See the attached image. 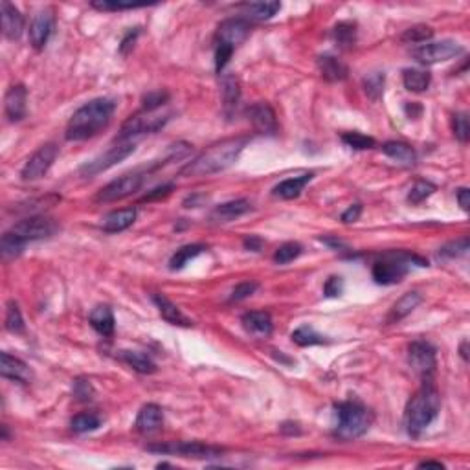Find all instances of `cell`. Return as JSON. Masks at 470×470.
<instances>
[{"label": "cell", "mask_w": 470, "mask_h": 470, "mask_svg": "<svg viewBox=\"0 0 470 470\" xmlns=\"http://www.w3.org/2000/svg\"><path fill=\"white\" fill-rule=\"evenodd\" d=\"M206 250L204 245H186V247L179 248L177 252L169 259V269L171 270H182L186 265L190 263L191 259H195L197 256H201Z\"/></svg>", "instance_id": "836d02e7"}, {"label": "cell", "mask_w": 470, "mask_h": 470, "mask_svg": "<svg viewBox=\"0 0 470 470\" xmlns=\"http://www.w3.org/2000/svg\"><path fill=\"white\" fill-rule=\"evenodd\" d=\"M384 81H386V76L384 72H373L370 76H366L364 81H362V87H364L366 94L368 98L373 101H377L384 92Z\"/></svg>", "instance_id": "ab89813d"}, {"label": "cell", "mask_w": 470, "mask_h": 470, "mask_svg": "<svg viewBox=\"0 0 470 470\" xmlns=\"http://www.w3.org/2000/svg\"><path fill=\"white\" fill-rule=\"evenodd\" d=\"M26 103H28V90L24 85H13L4 96V114L12 122L17 124L26 116Z\"/></svg>", "instance_id": "9a60e30c"}, {"label": "cell", "mask_w": 470, "mask_h": 470, "mask_svg": "<svg viewBox=\"0 0 470 470\" xmlns=\"http://www.w3.org/2000/svg\"><path fill=\"white\" fill-rule=\"evenodd\" d=\"M318 68L322 78L325 81L336 83V81H344L349 74V68L344 61H340L335 56H320L318 57Z\"/></svg>", "instance_id": "484cf974"}, {"label": "cell", "mask_w": 470, "mask_h": 470, "mask_svg": "<svg viewBox=\"0 0 470 470\" xmlns=\"http://www.w3.org/2000/svg\"><path fill=\"white\" fill-rule=\"evenodd\" d=\"M322 241H324L325 245H329L331 248H335V250L336 248L344 247V243H342L340 239H329V237H322Z\"/></svg>", "instance_id": "91938a15"}, {"label": "cell", "mask_w": 470, "mask_h": 470, "mask_svg": "<svg viewBox=\"0 0 470 470\" xmlns=\"http://www.w3.org/2000/svg\"><path fill=\"white\" fill-rule=\"evenodd\" d=\"M423 302V296L419 292H406L401 300H397V303L390 309V314H388L386 322L388 324H395V322H401L403 318H406L408 314H412L414 309H417Z\"/></svg>", "instance_id": "83f0119b"}, {"label": "cell", "mask_w": 470, "mask_h": 470, "mask_svg": "<svg viewBox=\"0 0 470 470\" xmlns=\"http://www.w3.org/2000/svg\"><path fill=\"white\" fill-rule=\"evenodd\" d=\"M2 32L10 41H17L24 32V15L12 2H2Z\"/></svg>", "instance_id": "7402d4cb"}, {"label": "cell", "mask_w": 470, "mask_h": 470, "mask_svg": "<svg viewBox=\"0 0 470 470\" xmlns=\"http://www.w3.org/2000/svg\"><path fill=\"white\" fill-rule=\"evenodd\" d=\"M120 359L124 360L127 366H131L135 371L142 373V375H151V373L157 371V364L153 362L151 357H147L146 352L120 351Z\"/></svg>", "instance_id": "1f68e13d"}, {"label": "cell", "mask_w": 470, "mask_h": 470, "mask_svg": "<svg viewBox=\"0 0 470 470\" xmlns=\"http://www.w3.org/2000/svg\"><path fill=\"white\" fill-rule=\"evenodd\" d=\"M248 142H250L248 136H235V138L217 142L212 147H208L206 151H202L180 173L184 177H208V175L221 173L239 158Z\"/></svg>", "instance_id": "7a4b0ae2"}, {"label": "cell", "mask_w": 470, "mask_h": 470, "mask_svg": "<svg viewBox=\"0 0 470 470\" xmlns=\"http://www.w3.org/2000/svg\"><path fill=\"white\" fill-rule=\"evenodd\" d=\"M52 32H54V13L52 10H43L35 15L30 24V45L34 46L35 50L45 48Z\"/></svg>", "instance_id": "e0dca14e"}, {"label": "cell", "mask_w": 470, "mask_h": 470, "mask_svg": "<svg viewBox=\"0 0 470 470\" xmlns=\"http://www.w3.org/2000/svg\"><path fill=\"white\" fill-rule=\"evenodd\" d=\"M153 303L157 305L158 313L162 314V318L166 320L168 324L180 325V327H190V325H193L191 324V320L188 318V316H184L182 311H180L169 298L164 296V294H155V296H153Z\"/></svg>", "instance_id": "cb8c5ba5"}, {"label": "cell", "mask_w": 470, "mask_h": 470, "mask_svg": "<svg viewBox=\"0 0 470 470\" xmlns=\"http://www.w3.org/2000/svg\"><path fill=\"white\" fill-rule=\"evenodd\" d=\"M0 373L4 379L21 382V384H30L34 381V371L30 370V366L10 352L0 355Z\"/></svg>", "instance_id": "ac0fdd59"}, {"label": "cell", "mask_w": 470, "mask_h": 470, "mask_svg": "<svg viewBox=\"0 0 470 470\" xmlns=\"http://www.w3.org/2000/svg\"><path fill=\"white\" fill-rule=\"evenodd\" d=\"M138 34H140V28L131 30L129 34L125 35V39L122 41V45H120V52H122V54H127V50H129V48H133V46H135L136 37H138Z\"/></svg>", "instance_id": "11a10c76"}, {"label": "cell", "mask_w": 470, "mask_h": 470, "mask_svg": "<svg viewBox=\"0 0 470 470\" xmlns=\"http://www.w3.org/2000/svg\"><path fill=\"white\" fill-rule=\"evenodd\" d=\"M432 35H434V30L430 26L419 24V26L406 30L403 35V41L404 43H412V45H421V43H426L428 39H432Z\"/></svg>", "instance_id": "f6af8a7d"}, {"label": "cell", "mask_w": 470, "mask_h": 470, "mask_svg": "<svg viewBox=\"0 0 470 470\" xmlns=\"http://www.w3.org/2000/svg\"><path fill=\"white\" fill-rule=\"evenodd\" d=\"M10 232L28 245L32 241H41V239L52 237L57 232V223L54 219L45 217V215H32V217H26L13 224Z\"/></svg>", "instance_id": "52a82bcc"}, {"label": "cell", "mask_w": 470, "mask_h": 470, "mask_svg": "<svg viewBox=\"0 0 470 470\" xmlns=\"http://www.w3.org/2000/svg\"><path fill=\"white\" fill-rule=\"evenodd\" d=\"M467 346H469V342L465 340L463 344H461V357H463L465 362H467V360H469V355H467Z\"/></svg>", "instance_id": "be15d7a7"}, {"label": "cell", "mask_w": 470, "mask_h": 470, "mask_svg": "<svg viewBox=\"0 0 470 470\" xmlns=\"http://www.w3.org/2000/svg\"><path fill=\"white\" fill-rule=\"evenodd\" d=\"M74 397L81 401V403H89L94 397V388L90 384V381H85V379H78L74 382Z\"/></svg>", "instance_id": "f907efd6"}, {"label": "cell", "mask_w": 470, "mask_h": 470, "mask_svg": "<svg viewBox=\"0 0 470 470\" xmlns=\"http://www.w3.org/2000/svg\"><path fill=\"white\" fill-rule=\"evenodd\" d=\"M59 157V147L56 144H45L41 146L37 151L28 158V162L24 164V168L21 169V177L23 180H39L43 179L50 168L56 162V158Z\"/></svg>", "instance_id": "4fadbf2b"}, {"label": "cell", "mask_w": 470, "mask_h": 470, "mask_svg": "<svg viewBox=\"0 0 470 470\" xmlns=\"http://www.w3.org/2000/svg\"><path fill=\"white\" fill-rule=\"evenodd\" d=\"M360 215H362V204H352V206H349L346 212L342 213V223H357Z\"/></svg>", "instance_id": "db71d44e"}, {"label": "cell", "mask_w": 470, "mask_h": 470, "mask_svg": "<svg viewBox=\"0 0 470 470\" xmlns=\"http://www.w3.org/2000/svg\"><path fill=\"white\" fill-rule=\"evenodd\" d=\"M454 135L461 144H467L470 136V125H469V114L467 112H458L454 116Z\"/></svg>", "instance_id": "7dc6e473"}, {"label": "cell", "mask_w": 470, "mask_h": 470, "mask_svg": "<svg viewBox=\"0 0 470 470\" xmlns=\"http://www.w3.org/2000/svg\"><path fill=\"white\" fill-rule=\"evenodd\" d=\"M258 291V283L256 281H243L239 285H235V289L232 291V296H230V302H243Z\"/></svg>", "instance_id": "681fc988"}, {"label": "cell", "mask_w": 470, "mask_h": 470, "mask_svg": "<svg viewBox=\"0 0 470 470\" xmlns=\"http://www.w3.org/2000/svg\"><path fill=\"white\" fill-rule=\"evenodd\" d=\"M146 180V175L138 173H127L120 179L112 180L111 184H107L105 188H101L96 195V202H116L127 197L135 195L136 191L140 190Z\"/></svg>", "instance_id": "8fae6325"}, {"label": "cell", "mask_w": 470, "mask_h": 470, "mask_svg": "<svg viewBox=\"0 0 470 470\" xmlns=\"http://www.w3.org/2000/svg\"><path fill=\"white\" fill-rule=\"evenodd\" d=\"M382 153L390 157L392 160L404 164V166H414L417 162V153L412 146L404 144V142H386L382 146Z\"/></svg>", "instance_id": "f1b7e54d"}, {"label": "cell", "mask_w": 470, "mask_h": 470, "mask_svg": "<svg viewBox=\"0 0 470 470\" xmlns=\"http://www.w3.org/2000/svg\"><path fill=\"white\" fill-rule=\"evenodd\" d=\"M463 54V46L456 41H439V43H426L412 50V56L421 65H437L448 61Z\"/></svg>", "instance_id": "9c48e42d"}, {"label": "cell", "mask_w": 470, "mask_h": 470, "mask_svg": "<svg viewBox=\"0 0 470 470\" xmlns=\"http://www.w3.org/2000/svg\"><path fill=\"white\" fill-rule=\"evenodd\" d=\"M90 6L98 10V12H125V10H140V8H146V4H124V2H92Z\"/></svg>", "instance_id": "c3c4849f"}, {"label": "cell", "mask_w": 470, "mask_h": 470, "mask_svg": "<svg viewBox=\"0 0 470 470\" xmlns=\"http://www.w3.org/2000/svg\"><path fill=\"white\" fill-rule=\"evenodd\" d=\"M116 111V101L111 98H96L79 107L68 120L67 140L85 142L98 136L103 129L109 127L112 116Z\"/></svg>", "instance_id": "6da1fadb"}, {"label": "cell", "mask_w": 470, "mask_h": 470, "mask_svg": "<svg viewBox=\"0 0 470 470\" xmlns=\"http://www.w3.org/2000/svg\"><path fill=\"white\" fill-rule=\"evenodd\" d=\"M302 252H303V247L300 245V243H294V241L285 243V245H281V247L276 250L274 261L278 265H289L291 261L300 258Z\"/></svg>", "instance_id": "60d3db41"}, {"label": "cell", "mask_w": 470, "mask_h": 470, "mask_svg": "<svg viewBox=\"0 0 470 470\" xmlns=\"http://www.w3.org/2000/svg\"><path fill=\"white\" fill-rule=\"evenodd\" d=\"M467 252H469V237L465 235V237H461V239H458V241L448 243V245H445L443 248H439V258L456 259V258L465 256Z\"/></svg>", "instance_id": "b9f144b4"}, {"label": "cell", "mask_w": 470, "mask_h": 470, "mask_svg": "<svg viewBox=\"0 0 470 470\" xmlns=\"http://www.w3.org/2000/svg\"><path fill=\"white\" fill-rule=\"evenodd\" d=\"M241 100V89H239V81L235 76H224L223 78V107L224 114L232 116L239 105Z\"/></svg>", "instance_id": "f546056e"}, {"label": "cell", "mask_w": 470, "mask_h": 470, "mask_svg": "<svg viewBox=\"0 0 470 470\" xmlns=\"http://www.w3.org/2000/svg\"><path fill=\"white\" fill-rule=\"evenodd\" d=\"M168 101V92H164V90H155V92H149L147 96H144V100H142V111H158V109H162V105H166Z\"/></svg>", "instance_id": "bcb514c9"}, {"label": "cell", "mask_w": 470, "mask_h": 470, "mask_svg": "<svg viewBox=\"0 0 470 470\" xmlns=\"http://www.w3.org/2000/svg\"><path fill=\"white\" fill-rule=\"evenodd\" d=\"M248 120L252 122L254 129L261 135H276V131H278L274 109L265 101H258L248 109Z\"/></svg>", "instance_id": "2e32d148"}, {"label": "cell", "mask_w": 470, "mask_h": 470, "mask_svg": "<svg viewBox=\"0 0 470 470\" xmlns=\"http://www.w3.org/2000/svg\"><path fill=\"white\" fill-rule=\"evenodd\" d=\"M250 210H252V202L247 201V199H237V201L224 202V204H219V206L213 208L210 219L217 224L232 223L235 219L243 217Z\"/></svg>", "instance_id": "ffe728a7"}, {"label": "cell", "mask_w": 470, "mask_h": 470, "mask_svg": "<svg viewBox=\"0 0 470 470\" xmlns=\"http://www.w3.org/2000/svg\"><path fill=\"white\" fill-rule=\"evenodd\" d=\"M136 221V208H124V210H114V212L107 213L105 217L101 219V228L107 234H118L124 232L129 226H133Z\"/></svg>", "instance_id": "603a6c76"}, {"label": "cell", "mask_w": 470, "mask_h": 470, "mask_svg": "<svg viewBox=\"0 0 470 470\" xmlns=\"http://www.w3.org/2000/svg\"><path fill=\"white\" fill-rule=\"evenodd\" d=\"M164 425V414L162 408L158 404H146L144 408L138 412V417L135 421L136 432H140L144 436L147 434H155L162 428Z\"/></svg>", "instance_id": "44dd1931"}, {"label": "cell", "mask_w": 470, "mask_h": 470, "mask_svg": "<svg viewBox=\"0 0 470 470\" xmlns=\"http://www.w3.org/2000/svg\"><path fill=\"white\" fill-rule=\"evenodd\" d=\"M70 426L76 434H87V432H94L101 426V417L94 412H83V414L74 415L70 421Z\"/></svg>", "instance_id": "8d00e7d4"}, {"label": "cell", "mask_w": 470, "mask_h": 470, "mask_svg": "<svg viewBox=\"0 0 470 470\" xmlns=\"http://www.w3.org/2000/svg\"><path fill=\"white\" fill-rule=\"evenodd\" d=\"M456 199H458L459 206L463 208L465 212H469V206H470V191H469V188H459V190L456 191Z\"/></svg>", "instance_id": "6f0895ef"}, {"label": "cell", "mask_w": 470, "mask_h": 470, "mask_svg": "<svg viewBox=\"0 0 470 470\" xmlns=\"http://www.w3.org/2000/svg\"><path fill=\"white\" fill-rule=\"evenodd\" d=\"M89 322L92 325V329L101 336H112L114 335V327H116V320H114V314H112L111 307L107 305H98L96 309H92V313L89 316Z\"/></svg>", "instance_id": "d4e9b609"}, {"label": "cell", "mask_w": 470, "mask_h": 470, "mask_svg": "<svg viewBox=\"0 0 470 470\" xmlns=\"http://www.w3.org/2000/svg\"><path fill=\"white\" fill-rule=\"evenodd\" d=\"M441 410V399L432 381H425L423 388L410 399L404 414V425L408 436L419 437L437 419Z\"/></svg>", "instance_id": "3957f363"}, {"label": "cell", "mask_w": 470, "mask_h": 470, "mask_svg": "<svg viewBox=\"0 0 470 470\" xmlns=\"http://www.w3.org/2000/svg\"><path fill=\"white\" fill-rule=\"evenodd\" d=\"M336 415V426L335 436L342 441H352L359 439L370 430L373 425V412L366 408L364 404L357 403V401H344L335 406Z\"/></svg>", "instance_id": "277c9868"}, {"label": "cell", "mask_w": 470, "mask_h": 470, "mask_svg": "<svg viewBox=\"0 0 470 470\" xmlns=\"http://www.w3.org/2000/svg\"><path fill=\"white\" fill-rule=\"evenodd\" d=\"M171 190H173V184H164L157 188V190H153L149 195L144 197V201H153V199H158V197H166L171 193Z\"/></svg>", "instance_id": "680465c9"}, {"label": "cell", "mask_w": 470, "mask_h": 470, "mask_svg": "<svg viewBox=\"0 0 470 470\" xmlns=\"http://www.w3.org/2000/svg\"><path fill=\"white\" fill-rule=\"evenodd\" d=\"M234 48H230V46L215 45V70H217V74H223V70L234 56Z\"/></svg>", "instance_id": "816d5d0a"}, {"label": "cell", "mask_w": 470, "mask_h": 470, "mask_svg": "<svg viewBox=\"0 0 470 470\" xmlns=\"http://www.w3.org/2000/svg\"><path fill=\"white\" fill-rule=\"evenodd\" d=\"M149 452L171 454V456H182V458H219L224 452L223 448L204 445L201 441H173L164 445H149Z\"/></svg>", "instance_id": "ba28073f"}, {"label": "cell", "mask_w": 470, "mask_h": 470, "mask_svg": "<svg viewBox=\"0 0 470 470\" xmlns=\"http://www.w3.org/2000/svg\"><path fill=\"white\" fill-rule=\"evenodd\" d=\"M292 342L300 347H311V346H322L327 344L324 335H320L318 331L311 327V325H302L292 333Z\"/></svg>", "instance_id": "e575fe53"}, {"label": "cell", "mask_w": 470, "mask_h": 470, "mask_svg": "<svg viewBox=\"0 0 470 470\" xmlns=\"http://www.w3.org/2000/svg\"><path fill=\"white\" fill-rule=\"evenodd\" d=\"M432 81V76L425 70H417V68H406L403 72V83L406 90L410 92H425L428 90Z\"/></svg>", "instance_id": "d6a6232c"}, {"label": "cell", "mask_w": 470, "mask_h": 470, "mask_svg": "<svg viewBox=\"0 0 470 470\" xmlns=\"http://www.w3.org/2000/svg\"><path fill=\"white\" fill-rule=\"evenodd\" d=\"M248 34H250V24H248L247 19H226L219 26L217 35H215V45L230 46L235 50L237 46L247 41Z\"/></svg>", "instance_id": "5bb4252c"}, {"label": "cell", "mask_w": 470, "mask_h": 470, "mask_svg": "<svg viewBox=\"0 0 470 470\" xmlns=\"http://www.w3.org/2000/svg\"><path fill=\"white\" fill-rule=\"evenodd\" d=\"M342 142L355 151H366V149L375 147V140L371 136L360 135V133H346V135H342Z\"/></svg>", "instance_id": "ee69618b"}, {"label": "cell", "mask_w": 470, "mask_h": 470, "mask_svg": "<svg viewBox=\"0 0 470 470\" xmlns=\"http://www.w3.org/2000/svg\"><path fill=\"white\" fill-rule=\"evenodd\" d=\"M135 149L136 146L133 142H118L116 146L111 147L109 151L85 164L83 168L79 169V173L83 175V177H96V175L103 173L107 169H111L112 166L124 162L125 158L131 157L135 153Z\"/></svg>", "instance_id": "30bf717a"}, {"label": "cell", "mask_w": 470, "mask_h": 470, "mask_svg": "<svg viewBox=\"0 0 470 470\" xmlns=\"http://www.w3.org/2000/svg\"><path fill=\"white\" fill-rule=\"evenodd\" d=\"M408 362L412 370L423 379V381H432V377L436 373L437 359L436 349L432 344L425 340H415L408 347Z\"/></svg>", "instance_id": "7c38bea8"}, {"label": "cell", "mask_w": 470, "mask_h": 470, "mask_svg": "<svg viewBox=\"0 0 470 470\" xmlns=\"http://www.w3.org/2000/svg\"><path fill=\"white\" fill-rule=\"evenodd\" d=\"M428 467H436V469H445V465L441 461H423L419 463V469H428Z\"/></svg>", "instance_id": "94428289"}, {"label": "cell", "mask_w": 470, "mask_h": 470, "mask_svg": "<svg viewBox=\"0 0 470 470\" xmlns=\"http://www.w3.org/2000/svg\"><path fill=\"white\" fill-rule=\"evenodd\" d=\"M281 10L280 2H250L243 4V15L252 21H269Z\"/></svg>", "instance_id": "4dcf8cb0"}, {"label": "cell", "mask_w": 470, "mask_h": 470, "mask_svg": "<svg viewBox=\"0 0 470 470\" xmlns=\"http://www.w3.org/2000/svg\"><path fill=\"white\" fill-rule=\"evenodd\" d=\"M245 248L252 250V252H259L263 248V239L258 235H248V237H245Z\"/></svg>", "instance_id": "9f6ffc18"}, {"label": "cell", "mask_w": 470, "mask_h": 470, "mask_svg": "<svg viewBox=\"0 0 470 470\" xmlns=\"http://www.w3.org/2000/svg\"><path fill=\"white\" fill-rule=\"evenodd\" d=\"M24 248H26V243H23L19 237H15L12 232H6V234L2 235L0 252H2V258L4 259L17 258V256H21L24 252Z\"/></svg>", "instance_id": "f35d334b"}, {"label": "cell", "mask_w": 470, "mask_h": 470, "mask_svg": "<svg viewBox=\"0 0 470 470\" xmlns=\"http://www.w3.org/2000/svg\"><path fill=\"white\" fill-rule=\"evenodd\" d=\"M333 37L340 48H352L357 43V24L351 23V21L338 23L333 30Z\"/></svg>", "instance_id": "d590c367"}, {"label": "cell", "mask_w": 470, "mask_h": 470, "mask_svg": "<svg viewBox=\"0 0 470 470\" xmlns=\"http://www.w3.org/2000/svg\"><path fill=\"white\" fill-rule=\"evenodd\" d=\"M4 327H6V331L13 333V335H21V333H24L23 313H21V309H19V305L15 302H8Z\"/></svg>", "instance_id": "74e56055"}, {"label": "cell", "mask_w": 470, "mask_h": 470, "mask_svg": "<svg viewBox=\"0 0 470 470\" xmlns=\"http://www.w3.org/2000/svg\"><path fill=\"white\" fill-rule=\"evenodd\" d=\"M171 120V112H158V111H142L136 116H131L120 131L118 142H129L133 136L153 135L164 127Z\"/></svg>", "instance_id": "8992f818"}, {"label": "cell", "mask_w": 470, "mask_h": 470, "mask_svg": "<svg viewBox=\"0 0 470 470\" xmlns=\"http://www.w3.org/2000/svg\"><path fill=\"white\" fill-rule=\"evenodd\" d=\"M287 426H292V423H285ZM287 426H281V432L285 434ZM291 434H300V425H294V428H291Z\"/></svg>", "instance_id": "6125c7cd"}, {"label": "cell", "mask_w": 470, "mask_h": 470, "mask_svg": "<svg viewBox=\"0 0 470 470\" xmlns=\"http://www.w3.org/2000/svg\"><path fill=\"white\" fill-rule=\"evenodd\" d=\"M243 327L247 333L254 335L256 338H269L272 335L274 324H272V316L267 311H250L245 313L241 318Z\"/></svg>", "instance_id": "d6986e66"}, {"label": "cell", "mask_w": 470, "mask_h": 470, "mask_svg": "<svg viewBox=\"0 0 470 470\" xmlns=\"http://www.w3.org/2000/svg\"><path fill=\"white\" fill-rule=\"evenodd\" d=\"M344 292V281L338 276H331L329 280L325 281L324 294L327 298H338Z\"/></svg>", "instance_id": "f5cc1de1"}, {"label": "cell", "mask_w": 470, "mask_h": 470, "mask_svg": "<svg viewBox=\"0 0 470 470\" xmlns=\"http://www.w3.org/2000/svg\"><path fill=\"white\" fill-rule=\"evenodd\" d=\"M313 180V173L300 175V177H292V179H287L283 182L274 188V197H280L283 201H292V199H298L302 195V191L305 190V186Z\"/></svg>", "instance_id": "4316f807"}, {"label": "cell", "mask_w": 470, "mask_h": 470, "mask_svg": "<svg viewBox=\"0 0 470 470\" xmlns=\"http://www.w3.org/2000/svg\"><path fill=\"white\" fill-rule=\"evenodd\" d=\"M417 263L419 267H426L425 259L417 258L414 254L406 252H392L384 256L381 261H375L373 263V269H371V276L373 280L379 285H397L404 280V276L408 274V265Z\"/></svg>", "instance_id": "5b68a950"}, {"label": "cell", "mask_w": 470, "mask_h": 470, "mask_svg": "<svg viewBox=\"0 0 470 470\" xmlns=\"http://www.w3.org/2000/svg\"><path fill=\"white\" fill-rule=\"evenodd\" d=\"M436 190V186L432 184V182H428V180H419V182L410 190L408 202H412V204H421V202H425L428 197L434 195Z\"/></svg>", "instance_id": "7bdbcfd3"}]
</instances>
